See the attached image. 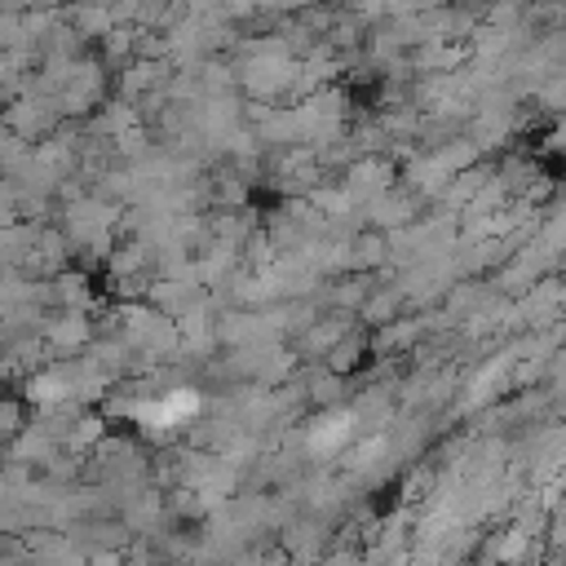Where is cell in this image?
<instances>
[{"label":"cell","instance_id":"1","mask_svg":"<svg viewBox=\"0 0 566 566\" xmlns=\"http://www.w3.org/2000/svg\"><path fill=\"white\" fill-rule=\"evenodd\" d=\"M199 407V398L190 394V389H177V394H168L164 402H150V407H142L137 416H146L150 424H159V429H168V424H177V420H186L190 411Z\"/></svg>","mask_w":566,"mask_h":566},{"label":"cell","instance_id":"2","mask_svg":"<svg viewBox=\"0 0 566 566\" xmlns=\"http://www.w3.org/2000/svg\"><path fill=\"white\" fill-rule=\"evenodd\" d=\"M345 438H349V420H345V416H336V420H327V424L314 429V447H318V451H332V447H340Z\"/></svg>","mask_w":566,"mask_h":566}]
</instances>
